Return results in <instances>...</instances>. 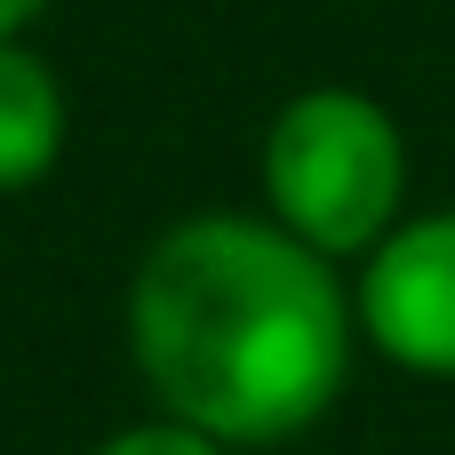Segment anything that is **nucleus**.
<instances>
[{"label":"nucleus","instance_id":"f257e3e1","mask_svg":"<svg viewBox=\"0 0 455 455\" xmlns=\"http://www.w3.org/2000/svg\"><path fill=\"white\" fill-rule=\"evenodd\" d=\"M128 344L168 424L216 448H272L328 416L352 360V312L328 256L256 216L168 224L128 288Z\"/></svg>","mask_w":455,"mask_h":455},{"label":"nucleus","instance_id":"f03ea898","mask_svg":"<svg viewBox=\"0 0 455 455\" xmlns=\"http://www.w3.org/2000/svg\"><path fill=\"white\" fill-rule=\"evenodd\" d=\"M264 192L312 256H360L400 208V128L360 88H304L264 136Z\"/></svg>","mask_w":455,"mask_h":455},{"label":"nucleus","instance_id":"7ed1b4c3","mask_svg":"<svg viewBox=\"0 0 455 455\" xmlns=\"http://www.w3.org/2000/svg\"><path fill=\"white\" fill-rule=\"evenodd\" d=\"M360 328L408 376H455V208L384 232L360 280Z\"/></svg>","mask_w":455,"mask_h":455},{"label":"nucleus","instance_id":"20e7f679","mask_svg":"<svg viewBox=\"0 0 455 455\" xmlns=\"http://www.w3.org/2000/svg\"><path fill=\"white\" fill-rule=\"evenodd\" d=\"M64 144V88L40 56L0 48V192H24L56 168Z\"/></svg>","mask_w":455,"mask_h":455},{"label":"nucleus","instance_id":"39448f33","mask_svg":"<svg viewBox=\"0 0 455 455\" xmlns=\"http://www.w3.org/2000/svg\"><path fill=\"white\" fill-rule=\"evenodd\" d=\"M88 455H232V448H216L192 424H128V432H112L104 448H88Z\"/></svg>","mask_w":455,"mask_h":455},{"label":"nucleus","instance_id":"423d86ee","mask_svg":"<svg viewBox=\"0 0 455 455\" xmlns=\"http://www.w3.org/2000/svg\"><path fill=\"white\" fill-rule=\"evenodd\" d=\"M40 8H48V0H0V48H8V32H24Z\"/></svg>","mask_w":455,"mask_h":455}]
</instances>
